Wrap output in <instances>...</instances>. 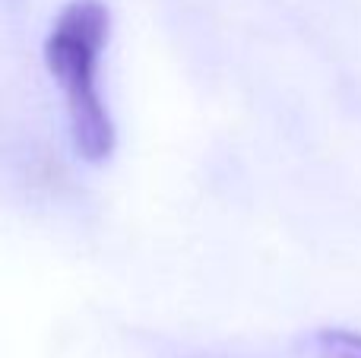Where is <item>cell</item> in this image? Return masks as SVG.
Listing matches in <instances>:
<instances>
[{"label": "cell", "instance_id": "obj_2", "mask_svg": "<svg viewBox=\"0 0 361 358\" xmlns=\"http://www.w3.org/2000/svg\"><path fill=\"white\" fill-rule=\"evenodd\" d=\"M314 358H361V333L355 330H320L314 336Z\"/></svg>", "mask_w": 361, "mask_h": 358}, {"label": "cell", "instance_id": "obj_1", "mask_svg": "<svg viewBox=\"0 0 361 358\" xmlns=\"http://www.w3.org/2000/svg\"><path fill=\"white\" fill-rule=\"evenodd\" d=\"M108 35L111 10L105 0H70L44 38V63L63 92L73 149L92 165L108 162L118 146L114 121L99 82Z\"/></svg>", "mask_w": 361, "mask_h": 358}]
</instances>
